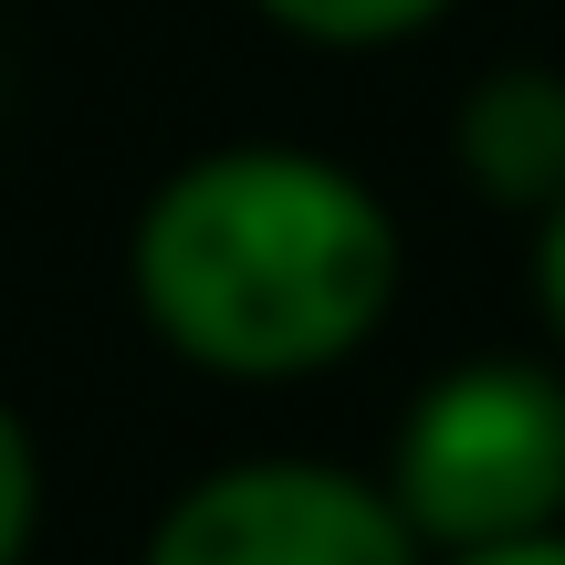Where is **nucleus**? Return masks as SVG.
Wrapping results in <instances>:
<instances>
[{
	"instance_id": "1",
	"label": "nucleus",
	"mask_w": 565,
	"mask_h": 565,
	"mask_svg": "<svg viewBox=\"0 0 565 565\" xmlns=\"http://www.w3.org/2000/svg\"><path fill=\"white\" fill-rule=\"evenodd\" d=\"M398 221L345 158L315 147H210L137 210L126 282L168 356L242 387L345 366L398 303Z\"/></svg>"
},
{
	"instance_id": "2",
	"label": "nucleus",
	"mask_w": 565,
	"mask_h": 565,
	"mask_svg": "<svg viewBox=\"0 0 565 565\" xmlns=\"http://www.w3.org/2000/svg\"><path fill=\"white\" fill-rule=\"evenodd\" d=\"M387 503L419 555L565 524V377L534 356H471L429 377L387 450Z\"/></svg>"
},
{
	"instance_id": "3",
	"label": "nucleus",
	"mask_w": 565,
	"mask_h": 565,
	"mask_svg": "<svg viewBox=\"0 0 565 565\" xmlns=\"http://www.w3.org/2000/svg\"><path fill=\"white\" fill-rule=\"evenodd\" d=\"M147 565H429L387 482L335 461H221L158 513Z\"/></svg>"
},
{
	"instance_id": "4",
	"label": "nucleus",
	"mask_w": 565,
	"mask_h": 565,
	"mask_svg": "<svg viewBox=\"0 0 565 565\" xmlns=\"http://www.w3.org/2000/svg\"><path fill=\"white\" fill-rule=\"evenodd\" d=\"M461 179L482 200H513V210H545L565 200V74L545 63H503L461 95Z\"/></svg>"
},
{
	"instance_id": "5",
	"label": "nucleus",
	"mask_w": 565,
	"mask_h": 565,
	"mask_svg": "<svg viewBox=\"0 0 565 565\" xmlns=\"http://www.w3.org/2000/svg\"><path fill=\"white\" fill-rule=\"evenodd\" d=\"M263 21H282L294 42H324V53H387V42L429 32L450 0H252Z\"/></svg>"
},
{
	"instance_id": "6",
	"label": "nucleus",
	"mask_w": 565,
	"mask_h": 565,
	"mask_svg": "<svg viewBox=\"0 0 565 565\" xmlns=\"http://www.w3.org/2000/svg\"><path fill=\"white\" fill-rule=\"evenodd\" d=\"M32 524H42V450L21 429V408L0 398V565L32 555Z\"/></svg>"
},
{
	"instance_id": "7",
	"label": "nucleus",
	"mask_w": 565,
	"mask_h": 565,
	"mask_svg": "<svg viewBox=\"0 0 565 565\" xmlns=\"http://www.w3.org/2000/svg\"><path fill=\"white\" fill-rule=\"evenodd\" d=\"M534 303H545V324L565 335V200L534 210Z\"/></svg>"
},
{
	"instance_id": "8",
	"label": "nucleus",
	"mask_w": 565,
	"mask_h": 565,
	"mask_svg": "<svg viewBox=\"0 0 565 565\" xmlns=\"http://www.w3.org/2000/svg\"><path fill=\"white\" fill-rule=\"evenodd\" d=\"M440 565H565V524H545V534H503V545H461V555H440Z\"/></svg>"
}]
</instances>
